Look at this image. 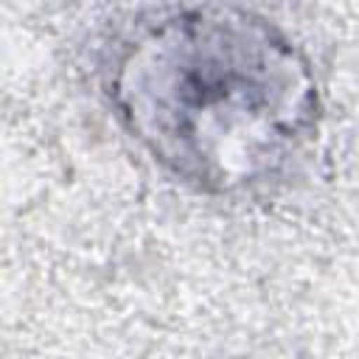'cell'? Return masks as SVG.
<instances>
[{
  "instance_id": "6da1fadb",
  "label": "cell",
  "mask_w": 359,
  "mask_h": 359,
  "mask_svg": "<svg viewBox=\"0 0 359 359\" xmlns=\"http://www.w3.org/2000/svg\"><path fill=\"white\" fill-rule=\"evenodd\" d=\"M112 101L129 132L205 191L250 188L303 146L317 87L300 50L238 8H182L132 34Z\"/></svg>"
}]
</instances>
